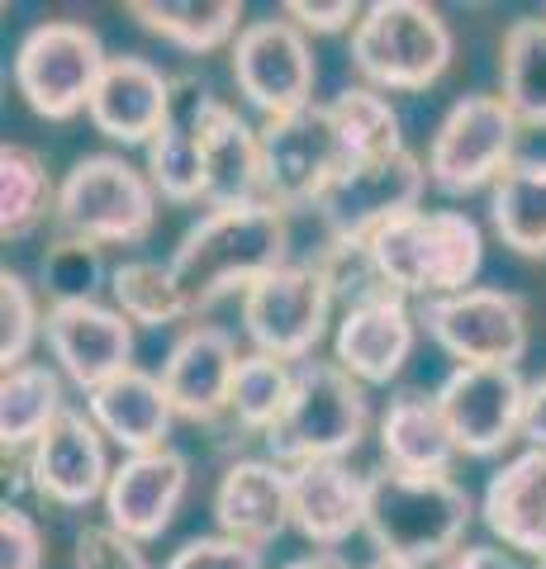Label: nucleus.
Returning <instances> with one entry per match:
<instances>
[{"instance_id": "nucleus-1", "label": "nucleus", "mask_w": 546, "mask_h": 569, "mask_svg": "<svg viewBox=\"0 0 546 569\" xmlns=\"http://www.w3.org/2000/svg\"><path fill=\"white\" fill-rule=\"evenodd\" d=\"M290 261V213L257 200L238 209H209L171 252V276L181 284L190 318L215 309L228 295H248L261 276Z\"/></svg>"}, {"instance_id": "nucleus-2", "label": "nucleus", "mask_w": 546, "mask_h": 569, "mask_svg": "<svg viewBox=\"0 0 546 569\" xmlns=\"http://www.w3.org/2000/svg\"><path fill=\"white\" fill-rule=\"evenodd\" d=\"M475 522V498L451 475H399L376 470L366 475V541L376 556L437 569L447 556L466 546Z\"/></svg>"}, {"instance_id": "nucleus-3", "label": "nucleus", "mask_w": 546, "mask_h": 569, "mask_svg": "<svg viewBox=\"0 0 546 569\" xmlns=\"http://www.w3.org/2000/svg\"><path fill=\"white\" fill-rule=\"evenodd\" d=\"M366 257L390 295H418L423 305H433L470 290L485 266V233L461 209H414L399 223L380 228L366 242Z\"/></svg>"}, {"instance_id": "nucleus-4", "label": "nucleus", "mask_w": 546, "mask_h": 569, "mask_svg": "<svg viewBox=\"0 0 546 569\" xmlns=\"http://www.w3.org/2000/svg\"><path fill=\"white\" fill-rule=\"evenodd\" d=\"M366 427H371L366 385L351 380L338 361H305L295 366L290 403L267 432V451L286 470L319 466V460H347L361 447Z\"/></svg>"}, {"instance_id": "nucleus-5", "label": "nucleus", "mask_w": 546, "mask_h": 569, "mask_svg": "<svg viewBox=\"0 0 546 569\" xmlns=\"http://www.w3.org/2000/svg\"><path fill=\"white\" fill-rule=\"evenodd\" d=\"M456 39L423 0H376L351 29V67L371 91H428L447 77Z\"/></svg>"}, {"instance_id": "nucleus-6", "label": "nucleus", "mask_w": 546, "mask_h": 569, "mask_svg": "<svg viewBox=\"0 0 546 569\" xmlns=\"http://www.w3.org/2000/svg\"><path fill=\"white\" fill-rule=\"evenodd\" d=\"M62 238H81L91 247H133L157 228V190L148 171L115 152H86L58 186V213H52Z\"/></svg>"}, {"instance_id": "nucleus-7", "label": "nucleus", "mask_w": 546, "mask_h": 569, "mask_svg": "<svg viewBox=\"0 0 546 569\" xmlns=\"http://www.w3.org/2000/svg\"><path fill=\"white\" fill-rule=\"evenodd\" d=\"M110 67L100 33L77 20H43L33 24L14 48V91L39 119H77L91 110V96Z\"/></svg>"}, {"instance_id": "nucleus-8", "label": "nucleus", "mask_w": 546, "mask_h": 569, "mask_svg": "<svg viewBox=\"0 0 546 569\" xmlns=\"http://www.w3.org/2000/svg\"><path fill=\"white\" fill-rule=\"evenodd\" d=\"M332 299L338 295L319 261H286L242 295V332L252 351L276 356L286 366H305L328 332Z\"/></svg>"}, {"instance_id": "nucleus-9", "label": "nucleus", "mask_w": 546, "mask_h": 569, "mask_svg": "<svg viewBox=\"0 0 546 569\" xmlns=\"http://www.w3.org/2000/svg\"><path fill=\"white\" fill-rule=\"evenodd\" d=\"M518 138L523 123L504 96H461L428 142V181L443 194L499 186V176L518 162Z\"/></svg>"}, {"instance_id": "nucleus-10", "label": "nucleus", "mask_w": 546, "mask_h": 569, "mask_svg": "<svg viewBox=\"0 0 546 569\" xmlns=\"http://www.w3.org/2000/svg\"><path fill=\"white\" fill-rule=\"evenodd\" d=\"M428 190V162L404 148L376 162H351L319 200V219L332 247H366L380 228L414 213Z\"/></svg>"}, {"instance_id": "nucleus-11", "label": "nucleus", "mask_w": 546, "mask_h": 569, "mask_svg": "<svg viewBox=\"0 0 546 569\" xmlns=\"http://www.w3.org/2000/svg\"><path fill=\"white\" fill-rule=\"evenodd\" d=\"M347 152L332 129L328 104L261 123V200L280 209H319L328 186L343 176Z\"/></svg>"}, {"instance_id": "nucleus-12", "label": "nucleus", "mask_w": 546, "mask_h": 569, "mask_svg": "<svg viewBox=\"0 0 546 569\" xmlns=\"http://www.w3.org/2000/svg\"><path fill=\"white\" fill-rule=\"evenodd\" d=\"M228 67H234L238 96L267 119H286L314 104V81H319V62H314L309 33L295 29L286 14L280 20H252L228 48Z\"/></svg>"}, {"instance_id": "nucleus-13", "label": "nucleus", "mask_w": 546, "mask_h": 569, "mask_svg": "<svg viewBox=\"0 0 546 569\" xmlns=\"http://www.w3.org/2000/svg\"><path fill=\"white\" fill-rule=\"evenodd\" d=\"M418 323L456 366H518L527 351V309L514 290L470 284L423 305Z\"/></svg>"}, {"instance_id": "nucleus-14", "label": "nucleus", "mask_w": 546, "mask_h": 569, "mask_svg": "<svg viewBox=\"0 0 546 569\" xmlns=\"http://www.w3.org/2000/svg\"><path fill=\"white\" fill-rule=\"evenodd\" d=\"M433 395L461 456H499L508 441L523 437L527 380L518 366H451V376Z\"/></svg>"}, {"instance_id": "nucleus-15", "label": "nucleus", "mask_w": 546, "mask_h": 569, "mask_svg": "<svg viewBox=\"0 0 546 569\" xmlns=\"http://www.w3.org/2000/svg\"><path fill=\"white\" fill-rule=\"evenodd\" d=\"M43 337L58 361L62 380H72L81 395L110 385L115 376L133 370V323L119 309L86 299V305H48Z\"/></svg>"}, {"instance_id": "nucleus-16", "label": "nucleus", "mask_w": 546, "mask_h": 569, "mask_svg": "<svg viewBox=\"0 0 546 569\" xmlns=\"http://www.w3.org/2000/svg\"><path fill=\"white\" fill-rule=\"evenodd\" d=\"M29 485L39 498L58 508H91L96 498L110 489V456H105V432L91 422L86 408H67V413L33 441L24 456Z\"/></svg>"}, {"instance_id": "nucleus-17", "label": "nucleus", "mask_w": 546, "mask_h": 569, "mask_svg": "<svg viewBox=\"0 0 546 569\" xmlns=\"http://www.w3.org/2000/svg\"><path fill=\"white\" fill-rule=\"evenodd\" d=\"M186 493H190V460L176 447H162L119 460L100 503H105V522L143 546L176 522Z\"/></svg>"}, {"instance_id": "nucleus-18", "label": "nucleus", "mask_w": 546, "mask_h": 569, "mask_svg": "<svg viewBox=\"0 0 546 569\" xmlns=\"http://www.w3.org/2000/svg\"><path fill=\"white\" fill-rule=\"evenodd\" d=\"M238 342L234 332L219 323H190L181 337L171 342L167 361H162V389L176 408V418L196 422V427H215L228 413L234 399V376H238Z\"/></svg>"}, {"instance_id": "nucleus-19", "label": "nucleus", "mask_w": 546, "mask_h": 569, "mask_svg": "<svg viewBox=\"0 0 546 569\" xmlns=\"http://www.w3.org/2000/svg\"><path fill=\"white\" fill-rule=\"evenodd\" d=\"M418 328L423 323L409 309V299H399L390 290L357 299V305H347L338 318L332 361L361 385H390V380H399V370L409 366Z\"/></svg>"}, {"instance_id": "nucleus-20", "label": "nucleus", "mask_w": 546, "mask_h": 569, "mask_svg": "<svg viewBox=\"0 0 546 569\" xmlns=\"http://www.w3.org/2000/svg\"><path fill=\"white\" fill-rule=\"evenodd\" d=\"M86 114L110 142H125V148L143 142L148 148L171 119V77L148 58H133V52L110 58Z\"/></svg>"}, {"instance_id": "nucleus-21", "label": "nucleus", "mask_w": 546, "mask_h": 569, "mask_svg": "<svg viewBox=\"0 0 546 569\" xmlns=\"http://www.w3.org/2000/svg\"><path fill=\"white\" fill-rule=\"evenodd\" d=\"M215 522L242 546H271L290 527V470L257 456L234 460L215 489Z\"/></svg>"}, {"instance_id": "nucleus-22", "label": "nucleus", "mask_w": 546, "mask_h": 569, "mask_svg": "<svg viewBox=\"0 0 546 569\" xmlns=\"http://www.w3.org/2000/svg\"><path fill=\"white\" fill-rule=\"evenodd\" d=\"M290 527L319 550H338L366 527V475L347 460L290 470Z\"/></svg>"}, {"instance_id": "nucleus-23", "label": "nucleus", "mask_w": 546, "mask_h": 569, "mask_svg": "<svg viewBox=\"0 0 546 569\" xmlns=\"http://www.w3.org/2000/svg\"><path fill=\"white\" fill-rule=\"evenodd\" d=\"M200 157L209 209H238L261 200V129H252L219 96H209L200 110Z\"/></svg>"}, {"instance_id": "nucleus-24", "label": "nucleus", "mask_w": 546, "mask_h": 569, "mask_svg": "<svg viewBox=\"0 0 546 569\" xmlns=\"http://www.w3.org/2000/svg\"><path fill=\"white\" fill-rule=\"evenodd\" d=\"M480 518L504 550L546 560V447H527L489 475Z\"/></svg>"}, {"instance_id": "nucleus-25", "label": "nucleus", "mask_w": 546, "mask_h": 569, "mask_svg": "<svg viewBox=\"0 0 546 569\" xmlns=\"http://www.w3.org/2000/svg\"><path fill=\"white\" fill-rule=\"evenodd\" d=\"M86 413L105 432V441L125 447V456H143V451H162L171 447V422L176 408L162 389V376L152 370H125L110 385H100L86 395Z\"/></svg>"}, {"instance_id": "nucleus-26", "label": "nucleus", "mask_w": 546, "mask_h": 569, "mask_svg": "<svg viewBox=\"0 0 546 569\" xmlns=\"http://www.w3.org/2000/svg\"><path fill=\"white\" fill-rule=\"evenodd\" d=\"M209 86L196 77H171V119L148 142V181L171 204L205 200V157H200V110Z\"/></svg>"}, {"instance_id": "nucleus-27", "label": "nucleus", "mask_w": 546, "mask_h": 569, "mask_svg": "<svg viewBox=\"0 0 546 569\" xmlns=\"http://www.w3.org/2000/svg\"><path fill=\"white\" fill-rule=\"evenodd\" d=\"M380 456L385 470L399 475H451L456 437L443 418V403L428 389H399L380 413Z\"/></svg>"}, {"instance_id": "nucleus-28", "label": "nucleus", "mask_w": 546, "mask_h": 569, "mask_svg": "<svg viewBox=\"0 0 546 569\" xmlns=\"http://www.w3.org/2000/svg\"><path fill=\"white\" fill-rule=\"evenodd\" d=\"M129 14L157 39L181 52L234 48L242 24V0H129Z\"/></svg>"}, {"instance_id": "nucleus-29", "label": "nucleus", "mask_w": 546, "mask_h": 569, "mask_svg": "<svg viewBox=\"0 0 546 569\" xmlns=\"http://www.w3.org/2000/svg\"><path fill=\"white\" fill-rule=\"evenodd\" d=\"M62 413H67L62 370L43 361L6 370V380H0V441H6V456H29L33 441Z\"/></svg>"}, {"instance_id": "nucleus-30", "label": "nucleus", "mask_w": 546, "mask_h": 569, "mask_svg": "<svg viewBox=\"0 0 546 569\" xmlns=\"http://www.w3.org/2000/svg\"><path fill=\"white\" fill-rule=\"evenodd\" d=\"M489 223L518 257H546V157H518L489 194Z\"/></svg>"}, {"instance_id": "nucleus-31", "label": "nucleus", "mask_w": 546, "mask_h": 569, "mask_svg": "<svg viewBox=\"0 0 546 569\" xmlns=\"http://www.w3.org/2000/svg\"><path fill=\"white\" fill-rule=\"evenodd\" d=\"M504 100L523 129H546V14L514 20L499 43Z\"/></svg>"}, {"instance_id": "nucleus-32", "label": "nucleus", "mask_w": 546, "mask_h": 569, "mask_svg": "<svg viewBox=\"0 0 546 569\" xmlns=\"http://www.w3.org/2000/svg\"><path fill=\"white\" fill-rule=\"evenodd\" d=\"M48 213H58V186H52L43 157L24 142H6L0 148V233L6 242H20Z\"/></svg>"}, {"instance_id": "nucleus-33", "label": "nucleus", "mask_w": 546, "mask_h": 569, "mask_svg": "<svg viewBox=\"0 0 546 569\" xmlns=\"http://www.w3.org/2000/svg\"><path fill=\"white\" fill-rule=\"evenodd\" d=\"M332 129L351 162H376V157H395L404 152V133H399V110L371 86H347L338 100H328Z\"/></svg>"}, {"instance_id": "nucleus-34", "label": "nucleus", "mask_w": 546, "mask_h": 569, "mask_svg": "<svg viewBox=\"0 0 546 569\" xmlns=\"http://www.w3.org/2000/svg\"><path fill=\"white\" fill-rule=\"evenodd\" d=\"M110 295H115V309L125 313L133 328H171V323H181V318H190V305L171 276V266H157V261L115 266Z\"/></svg>"}, {"instance_id": "nucleus-35", "label": "nucleus", "mask_w": 546, "mask_h": 569, "mask_svg": "<svg viewBox=\"0 0 546 569\" xmlns=\"http://www.w3.org/2000/svg\"><path fill=\"white\" fill-rule=\"evenodd\" d=\"M290 389H295V366L276 361V356L248 351L238 361L228 413H234V422L242 427V432H261V437H267L271 427H276V418L286 413Z\"/></svg>"}, {"instance_id": "nucleus-36", "label": "nucleus", "mask_w": 546, "mask_h": 569, "mask_svg": "<svg viewBox=\"0 0 546 569\" xmlns=\"http://www.w3.org/2000/svg\"><path fill=\"white\" fill-rule=\"evenodd\" d=\"M110 280L100 261V247L81 242V238H52L43 252V290L52 295V305H86L96 299V290Z\"/></svg>"}, {"instance_id": "nucleus-37", "label": "nucleus", "mask_w": 546, "mask_h": 569, "mask_svg": "<svg viewBox=\"0 0 546 569\" xmlns=\"http://www.w3.org/2000/svg\"><path fill=\"white\" fill-rule=\"evenodd\" d=\"M43 337V313L20 271L0 276V361L6 370L29 366V347Z\"/></svg>"}, {"instance_id": "nucleus-38", "label": "nucleus", "mask_w": 546, "mask_h": 569, "mask_svg": "<svg viewBox=\"0 0 546 569\" xmlns=\"http://www.w3.org/2000/svg\"><path fill=\"white\" fill-rule=\"evenodd\" d=\"M72 565L77 569H152L148 556L138 550V541H129L125 531H115L110 522H96V527L77 531Z\"/></svg>"}, {"instance_id": "nucleus-39", "label": "nucleus", "mask_w": 546, "mask_h": 569, "mask_svg": "<svg viewBox=\"0 0 546 569\" xmlns=\"http://www.w3.org/2000/svg\"><path fill=\"white\" fill-rule=\"evenodd\" d=\"M162 569H261V550L215 531V537H196L181 550H171V560Z\"/></svg>"}, {"instance_id": "nucleus-40", "label": "nucleus", "mask_w": 546, "mask_h": 569, "mask_svg": "<svg viewBox=\"0 0 546 569\" xmlns=\"http://www.w3.org/2000/svg\"><path fill=\"white\" fill-rule=\"evenodd\" d=\"M0 569H43V531L24 508L0 512Z\"/></svg>"}, {"instance_id": "nucleus-41", "label": "nucleus", "mask_w": 546, "mask_h": 569, "mask_svg": "<svg viewBox=\"0 0 546 569\" xmlns=\"http://www.w3.org/2000/svg\"><path fill=\"white\" fill-rule=\"evenodd\" d=\"M280 14L305 33H343V29H357L366 10L357 6V0H332V6H324V0L319 6H314V0H286Z\"/></svg>"}, {"instance_id": "nucleus-42", "label": "nucleus", "mask_w": 546, "mask_h": 569, "mask_svg": "<svg viewBox=\"0 0 546 569\" xmlns=\"http://www.w3.org/2000/svg\"><path fill=\"white\" fill-rule=\"evenodd\" d=\"M523 437L533 447H546V376L527 385V413H523Z\"/></svg>"}, {"instance_id": "nucleus-43", "label": "nucleus", "mask_w": 546, "mask_h": 569, "mask_svg": "<svg viewBox=\"0 0 546 569\" xmlns=\"http://www.w3.org/2000/svg\"><path fill=\"white\" fill-rule=\"evenodd\" d=\"M280 569H351L338 550H309V556H299L290 565H280Z\"/></svg>"}, {"instance_id": "nucleus-44", "label": "nucleus", "mask_w": 546, "mask_h": 569, "mask_svg": "<svg viewBox=\"0 0 546 569\" xmlns=\"http://www.w3.org/2000/svg\"><path fill=\"white\" fill-rule=\"evenodd\" d=\"M361 569H414V565H399V560H385V556H376L371 565H361Z\"/></svg>"}, {"instance_id": "nucleus-45", "label": "nucleus", "mask_w": 546, "mask_h": 569, "mask_svg": "<svg viewBox=\"0 0 546 569\" xmlns=\"http://www.w3.org/2000/svg\"><path fill=\"white\" fill-rule=\"evenodd\" d=\"M533 569H546V560H537V565H533Z\"/></svg>"}]
</instances>
